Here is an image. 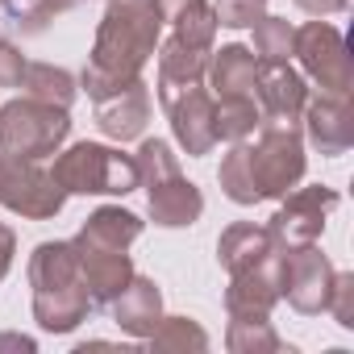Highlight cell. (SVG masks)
Listing matches in <instances>:
<instances>
[{
  "label": "cell",
  "instance_id": "obj_33",
  "mask_svg": "<svg viewBox=\"0 0 354 354\" xmlns=\"http://www.w3.org/2000/svg\"><path fill=\"white\" fill-rule=\"evenodd\" d=\"M13 254H17V234H13V225L0 221V283H5V275L13 267Z\"/></svg>",
  "mask_w": 354,
  "mask_h": 354
},
{
  "label": "cell",
  "instance_id": "obj_32",
  "mask_svg": "<svg viewBox=\"0 0 354 354\" xmlns=\"http://www.w3.org/2000/svg\"><path fill=\"white\" fill-rule=\"evenodd\" d=\"M26 55L13 46V42H5L0 38V88H21V75H26Z\"/></svg>",
  "mask_w": 354,
  "mask_h": 354
},
{
  "label": "cell",
  "instance_id": "obj_12",
  "mask_svg": "<svg viewBox=\"0 0 354 354\" xmlns=\"http://www.w3.org/2000/svg\"><path fill=\"white\" fill-rule=\"evenodd\" d=\"M300 121H304V138H308L313 150H321L325 158L346 154L350 142H354V109H350V96H329V92H321L317 100L304 104Z\"/></svg>",
  "mask_w": 354,
  "mask_h": 354
},
{
  "label": "cell",
  "instance_id": "obj_38",
  "mask_svg": "<svg viewBox=\"0 0 354 354\" xmlns=\"http://www.w3.org/2000/svg\"><path fill=\"white\" fill-rule=\"evenodd\" d=\"M0 5H9V0H0Z\"/></svg>",
  "mask_w": 354,
  "mask_h": 354
},
{
  "label": "cell",
  "instance_id": "obj_30",
  "mask_svg": "<svg viewBox=\"0 0 354 354\" xmlns=\"http://www.w3.org/2000/svg\"><path fill=\"white\" fill-rule=\"evenodd\" d=\"M213 13H217V26L225 30H250L267 13V0H217Z\"/></svg>",
  "mask_w": 354,
  "mask_h": 354
},
{
  "label": "cell",
  "instance_id": "obj_7",
  "mask_svg": "<svg viewBox=\"0 0 354 354\" xmlns=\"http://www.w3.org/2000/svg\"><path fill=\"white\" fill-rule=\"evenodd\" d=\"M329 288H333V263L329 254L317 250V242L279 250V300H288L304 317H317L329 308Z\"/></svg>",
  "mask_w": 354,
  "mask_h": 354
},
{
  "label": "cell",
  "instance_id": "obj_20",
  "mask_svg": "<svg viewBox=\"0 0 354 354\" xmlns=\"http://www.w3.org/2000/svg\"><path fill=\"white\" fill-rule=\"evenodd\" d=\"M162 21L175 30V38L188 42V46H201V50H213V38H217V13L209 0H154Z\"/></svg>",
  "mask_w": 354,
  "mask_h": 354
},
{
  "label": "cell",
  "instance_id": "obj_9",
  "mask_svg": "<svg viewBox=\"0 0 354 354\" xmlns=\"http://www.w3.org/2000/svg\"><path fill=\"white\" fill-rule=\"evenodd\" d=\"M71 242H75V259H80V283L92 300V308H109L121 296V288L133 279L129 250L96 246V242H84V238H71Z\"/></svg>",
  "mask_w": 354,
  "mask_h": 354
},
{
  "label": "cell",
  "instance_id": "obj_35",
  "mask_svg": "<svg viewBox=\"0 0 354 354\" xmlns=\"http://www.w3.org/2000/svg\"><path fill=\"white\" fill-rule=\"evenodd\" d=\"M0 350H21V354H34L38 342L34 337H21V333H0Z\"/></svg>",
  "mask_w": 354,
  "mask_h": 354
},
{
  "label": "cell",
  "instance_id": "obj_31",
  "mask_svg": "<svg viewBox=\"0 0 354 354\" xmlns=\"http://www.w3.org/2000/svg\"><path fill=\"white\" fill-rule=\"evenodd\" d=\"M333 321L342 329H354V271H333V288H329V308Z\"/></svg>",
  "mask_w": 354,
  "mask_h": 354
},
{
  "label": "cell",
  "instance_id": "obj_11",
  "mask_svg": "<svg viewBox=\"0 0 354 354\" xmlns=\"http://www.w3.org/2000/svg\"><path fill=\"white\" fill-rule=\"evenodd\" d=\"M146 188V209H150V221L162 225V230H188L201 221L205 213V196L192 180H184V171H171L162 180H150L142 184Z\"/></svg>",
  "mask_w": 354,
  "mask_h": 354
},
{
  "label": "cell",
  "instance_id": "obj_1",
  "mask_svg": "<svg viewBox=\"0 0 354 354\" xmlns=\"http://www.w3.org/2000/svg\"><path fill=\"white\" fill-rule=\"evenodd\" d=\"M158 34H162V13L154 0H109V9L96 26L88 67L117 80H133L154 59Z\"/></svg>",
  "mask_w": 354,
  "mask_h": 354
},
{
  "label": "cell",
  "instance_id": "obj_14",
  "mask_svg": "<svg viewBox=\"0 0 354 354\" xmlns=\"http://www.w3.org/2000/svg\"><path fill=\"white\" fill-rule=\"evenodd\" d=\"M213 104H217V100H213L205 88H192V92L175 96V100L167 104L171 133H175V142H180V150H184V154H192V158H201V154H209V150L217 146Z\"/></svg>",
  "mask_w": 354,
  "mask_h": 354
},
{
  "label": "cell",
  "instance_id": "obj_17",
  "mask_svg": "<svg viewBox=\"0 0 354 354\" xmlns=\"http://www.w3.org/2000/svg\"><path fill=\"white\" fill-rule=\"evenodd\" d=\"M109 308H113V321L129 337H150L158 329V321H162V292H158L154 279H146V275L133 271V279L121 288V296Z\"/></svg>",
  "mask_w": 354,
  "mask_h": 354
},
{
  "label": "cell",
  "instance_id": "obj_6",
  "mask_svg": "<svg viewBox=\"0 0 354 354\" xmlns=\"http://www.w3.org/2000/svg\"><path fill=\"white\" fill-rule=\"evenodd\" d=\"M337 192L333 188H321V184H313V188H292L288 196H279V209H275V217L267 221V234H271V242L279 246V250H296V246H313V242H321V234H325V221H329V213L337 209Z\"/></svg>",
  "mask_w": 354,
  "mask_h": 354
},
{
  "label": "cell",
  "instance_id": "obj_37",
  "mask_svg": "<svg viewBox=\"0 0 354 354\" xmlns=\"http://www.w3.org/2000/svg\"><path fill=\"white\" fill-rule=\"evenodd\" d=\"M9 162H13V154H5V150H0V188H5V175H9Z\"/></svg>",
  "mask_w": 354,
  "mask_h": 354
},
{
  "label": "cell",
  "instance_id": "obj_15",
  "mask_svg": "<svg viewBox=\"0 0 354 354\" xmlns=\"http://www.w3.org/2000/svg\"><path fill=\"white\" fill-rule=\"evenodd\" d=\"M146 121H150V88H146L142 75H138L133 84L117 88L113 96L96 100V125H100V133L113 138V142H133V138H142V133H146Z\"/></svg>",
  "mask_w": 354,
  "mask_h": 354
},
{
  "label": "cell",
  "instance_id": "obj_34",
  "mask_svg": "<svg viewBox=\"0 0 354 354\" xmlns=\"http://www.w3.org/2000/svg\"><path fill=\"white\" fill-rule=\"evenodd\" d=\"M350 0H296V9L313 13V17H329V13H342Z\"/></svg>",
  "mask_w": 354,
  "mask_h": 354
},
{
  "label": "cell",
  "instance_id": "obj_22",
  "mask_svg": "<svg viewBox=\"0 0 354 354\" xmlns=\"http://www.w3.org/2000/svg\"><path fill=\"white\" fill-rule=\"evenodd\" d=\"M271 250H275V242H271L267 225H254V221L230 225V230L221 234V242H217V259H221V267H225L230 275H238V271L263 263Z\"/></svg>",
  "mask_w": 354,
  "mask_h": 354
},
{
  "label": "cell",
  "instance_id": "obj_26",
  "mask_svg": "<svg viewBox=\"0 0 354 354\" xmlns=\"http://www.w3.org/2000/svg\"><path fill=\"white\" fill-rule=\"evenodd\" d=\"M150 350L158 354H205L209 350V333L192 321V317H162L158 329L146 337Z\"/></svg>",
  "mask_w": 354,
  "mask_h": 354
},
{
  "label": "cell",
  "instance_id": "obj_4",
  "mask_svg": "<svg viewBox=\"0 0 354 354\" xmlns=\"http://www.w3.org/2000/svg\"><path fill=\"white\" fill-rule=\"evenodd\" d=\"M246 167L259 188V201H279L304 180V138L300 125L259 121V142H246Z\"/></svg>",
  "mask_w": 354,
  "mask_h": 354
},
{
  "label": "cell",
  "instance_id": "obj_5",
  "mask_svg": "<svg viewBox=\"0 0 354 354\" xmlns=\"http://www.w3.org/2000/svg\"><path fill=\"white\" fill-rule=\"evenodd\" d=\"M292 55L300 59L304 75L313 84H321L329 96H350L354 92V63H350V46L346 38L329 26V21H304L296 30V46Z\"/></svg>",
  "mask_w": 354,
  "mask_h": 354
},
{
  "label": "cell",
  "instance_id": "obj_8",
  "mask_svg": "<svg viewBox=\"0 0 354 354\" xmlns=\"http://www.w3.org/2000/svg\"><path fill=\"white\" fill-rule=\"evenodd\" d=\"M0 205H5L9 213H17V217H26V221H50V217L63 213L67 188L42 162L13 158L9 175H5V188H0Z\"/></svg>",
  "mask_w": 354,
  "mask_h": 354
},
{
  "label": "cell",
  "instance_id": "obj_21",
  "mask_svg": "<svg viewBox=\"0 0 354 354\" xmlns=\"http://www.w3.org/2000/svg\"><path fill=\"white\" fill-rule=\"evenodd\" d=\"M88 292L84 288H63V292H34V321L42 333H71L88 321Z\"/></svg>",
  "mask_w": 354,
  "mask_h": 354
},
{
  "label": "cell",
  "instance_id": "obj_29",
  "mask_svg": "<svg viewBox=\"0 0 354 354\" xmlns=\"http://www.w3.org/2000/svg\"><path fill=\"white\" fill-rule=\"evenodd\" d=\"M217 180H221V192H225L234 205H242V209L259 205V188H254V180H250V167H246V142H234V150L221 158Z\"/></svg>",
  "mask_w": 354,
  "mask_h": 354
},
{
  "label": "cell",
  "instance_id": "obj_3",
  "mask_svg": "<svg viewBox=\"0 0 354 354\" xmlns=\"http://www.w3.org/2000/svg\"><path fill=\"white\" fill-rule=\"evenodd\" d=\"M67 133H71V113L59 104H42L34 96H21V100H9L0 109V150L13 158L42 162V158L63 150Z\"/></svg>",
  "mask_w": 354,
  "mask_h": 354
},
{
  "label": "cell",
  "instance_id": "obj_2",
  "mask_svg": "<svg viewBox=\"0 0 354 354\" xmlns=\"http://www.w3.org/2000/svg\"><path fill=\"white\" fill-rule=\"evenodd\" d=\"M55 180L67 188V196H129L142 184L133 154H121L104 142H75L59 150Z\"/></svg>",
  "mask_w": 354,
  "mask_h": 354
},
{
  "label": "cell",
  "instance_id": "obj_18",
  "mask_svg": "<svg viewBox=\"0 0 354 354\" xmlns=\"http://www.w3.org/2000/svg\"><path fill=\"white\" fill-rule=\"evenodd\" d=\"M209 88L217 96H254V80H259V59L250 46L230 42L221 50L209 55Z\"/></svg>",
  "mask_w": 354,
  "mask_h": 354
},
{
  "label": "cell",
  "instance_id": "obj_24",
  "mask_svg": "<svg viewBox=\"0 0 354 354\" xmlns=\"http://www.w3.org/2000/svg\"><path fill=\"white\" fill-rule=\"evenodd\" d=\"M21 88H26V96H34L42 104H59V109H71V100L80 96V80L55 63H26Z\"/></svg>",
  "mask_w": 354,
  "mask_h": 354
},
{
  "label": "cell",
  "instance_id": "obj_28",
  "mask_svg": "<svg viewBox=\"0 0 354 354\" xmlns=\"http://www.w3.org/2000/svg\"><path fill=\"white\" fill-rule=\"evenodd\" d=\"M250 30H254V59H259V63H288V59H292L296 26H288L283 17L263 13Z\"/></svg>",
  "mask_w": 354,
  "mask_h": 354
},
{
  "label": "cell",
  "instance_id": "obj_10",
  "mask_svg": "<svg viewBox=\"0 0 354 354\" xmlns=\"http://www.w3.org/2000/svg\"><path fill=\"white\" fill-rule=\"evenodd\" d=\"M254 92L267 125H300V113L308 104V84L300 71H292L288 63H259Z\"/></svg>",
  "mask_w": 354,
  "mask_h": 354
},
{
  "label": "cell",
  "instance_id": "obj_23",
  "mask_svg": "<svg viewBox=\"0 0 354 354\" xmlns=\"http://www.w3.org/2000/svg\"><path fill=\"white\" fill-rule=\"evenodd\" d=\"M142 217L138 213H129V209H121V205H100L88 221H84V230L75 234V238H84V242H96V246H113V250H129L138 238H142Z\"/></svg>",
  "mask_w": 354,
  "mask_h": 354
},
{
  "label": "cell",
  "instance_id": "obj_13",
  "mask_svg": "<svg viewBox=\"0 0 354 354\" xmlns=\"http://www.w3.org/2000/svg\"><path fill=\"white\" fill-rule=\"evenodd\" d=\"M275 304H279V246L263 263L230 275V288H225L230 317H271Z\"/></svg>",
  "mask_w": 354,
  "mask_h": 354
},
{
  "label": "cell",
  "instance_id": "obj_36",
  "mask_svg": "<svg viewBox=\"0 0 354 354\" xmlns=\"http://www.w3.org/2000/svg\"><path fill=\"white\" fill-rule=\"evenodd\" d=\"M34 5H38V9H42V13L50 17V21H55V17H63V13H71V9L80 5V0H34Z\"/></svg>",
  "mask_w": 354,
  "mask_h": 354
},
{
  "label": "cell",
  "instance_id": "obj_25",
  "mask_svg": "<svg viewBox=\"0 0 354 354\" xmlns=\"http://www.w3.org/2000/svg\"><path fill=\"white\" fill-rule=\"evenodd\" d=\"M263 113L254 104V96H217L213 104V125H217V142H246L259 129Z\"/></svg>",
  "mask_w": 354,
  "mask_h": 354
},
{
  "label": "cell",
  "instance_id": "obj_19",
  "mask_svg": "<svg viewBox=\"0 0 354 354\" xmlns=\"http://www.w3.org/2000/svg\"><path fill=\"white\" fill-rule=\"evenodd\" d=\"M30 288H34V292L84 288V283H80L75 242H42V246H34V254H30Z\"/></svg>",
  "mask_w": 354,
  "mask_h": 354
},
{
  "label": "cell",
  "instance_id": "obj_27",
  "mask_svg": "<svg viewBox=\"0 0 354 354\" xmlns=\"http://www.w3.org/2000/svg\"><path fill=\"white\" fill-rule=\"evenodd\" d=\"M225 346L234 354H279L283 342L271 329V317H230Z\"/></svg>",
  "mask_w": 354,
  "mask_h": 354
},
{
  "label": "cell",
  "instance_id": "obj_16",
  "mask_svg": "<svg viewBox=\"0 0 354 354\" xmlns=\"http://www.w3.org/2000/svg\"><path fill=\"white\" fill-rule=\"evenodd\" d=\"M209 55H213V50L188 46V42L175 38V34L158 46V100H162V109H167L175 96H184V92H192V88H205Z\"/></svg>",
  "mask_w": 354,
  "mask_h": 354
}]
</instances>
